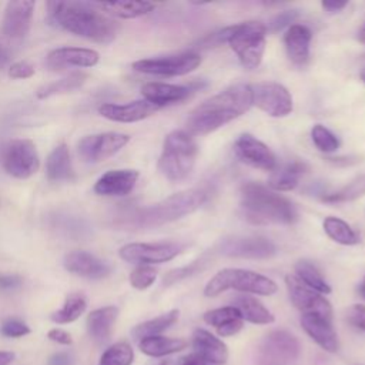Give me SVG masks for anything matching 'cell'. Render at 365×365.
Listing matches in <instances>:
<instances>
[{
	"mask_svg": "<svg viewBox=\"0 0 365 365\" xmlns=\"http://www.w3.org/2000/svg\"><path fill=\"white\" fill-rule=\"evenodd\" d=\"M47 10V19L51 24L98 44H110L120 29L96 3L48 1Z\"/></svg>",
	"mask_w": 365,
	"mask_h": 365,
	"instance_id": "1",
	"label": "cell"
},
{
	"mask_svg": "<svg viewBox=\"0 0 365 365\" xmlns=\"http://www.w3.org/2000/svg\"><path fill=\"white\" fill-rule=\"evenodd\" d=\"M251 106V86L244 83L232 84L200 103L188 114L185 131L191 135L210 134L245 114Z\"/></svg>",
	"mask_w": 365,
	"mask_h": 365,
	"instance_id": "2",
	"label": "cell"
},
{
	"mask_svg": "<svg viewBox=\"0 0 365 365\" xmlns=\"http://www.w3.org/2000/svg\"><path fill=\"white\" fill-rule=\"evenodd\" d=\"M207 201V192L202 188H190L167 198L115 215L113 224L124 230H148L155 228L197 211Z\"/></svg>",
	"mask_w": 365,
	"mask_h": 365,
	"instance_id": "3",
	"label": "cell"
},
{
	"mask_svg": "<svg viewBox=\"0 0 365 365\" xmlns=\"http://www.w3.org/2000/svg\"><path fill=\"white\" fill-rule=\"evenodd\" d=\"M240 207L244 218L255 225H289L298 220V212L287 197L255 181L241 185Z\"/></svg>",
	"mask_w": 365,
	"mask_h": 365,
	"instance_id": "4",
	"label": "cell"
},
{
	"mask_svg": "<svg viewBox=\"0 0 365 365\" xmlns=\"http://www.w3.org/2000/svg\"><path fill=\"white\" fill-rule=\"evenodd\" d=\"M267 26L257 20L241 21L212 34V43H227L245 70H255L264 57Z\"/></svg>",
	"mask_w": 365,
	"mask_h": 365,
	"instance_id": "5",
	"label": "cell"
},
{
	"mask_svg": "<svg viewBox=\"0 0 365 365\" xmlns=\"http://www.w3.org/2000/svg\"><path fill=\"white\" fill-rule=\"evenodd\" d=\"M198 145L185 130L171 131L163 144L158 158V171L171 182H180L188 178L195 167Z\"/></svg>",
	"mask_w": 365,
	"mask_h": 365,
	"instance_id": "6",
	"label": "cell"
},
{
	"mask_svg": "<svg viewBox=\"0 0 365 365\" xmlns=\"http://www.w3.org/2000/svg\"><path fill=\"white\" fill-rule=\"evenodd\" d=\"M235 289L244 294L272 295L278 285L271 278L244 268H222L220 269L204 288L205 297H217L224 291Z\"/></svg>",
	"mask_w": 365,
	"mask_h": 365,
	"instance_id": "7",
	"label": "cell"
},
{
	"mask_svg": "<svg viewBox=\"0 0 365 365\" xmlns=\"http://www.w3.org/2000/svg\"><path fill=\"white\" fill-rule=\"evenodd\" d=\"M0 164L3 170L19 180H26L37 173L40 158L36 145L27 138H13L0 147Z\"/></svg>",
	"mask_w": 365,
	"mask_h": 365,
	"instance_id": "8",
	"label": "cell"
},
{
	"mask_svg": "<svg viewBox=\"0 0 365 365\" xmlns=\"http://www.w3.org/2000/svg\"><path fill=\"white\" fill-rule=\"evenodd\" d=\"M257 355L259 365H295L301 355V344L294 334L274 329L262 338Z\"/></svg>",
	"mask_w": 365,
	"mask_h": 365,
	"instance_id": "9",
	"label": "cell"
},
{
	"mask_svg": "<svg viewBox=\"0 0 365 365\" xmlns=\"http://www.w3.org/2000/svg\"><path fill=\"white\" fill-rule=\"evenodd\" d=\"M201 64V56L197 53H181L174 56H163V57H151L143 58L133 63V68L135 71L161 76V77H177L185 76Z\"/></svg>",
	"mask_w": 365,
	"mask_h": 365,
	"instance_id": "10",
	"label": "cell"
},
{
	"mask_svg": "<svg viewBox=\"0 0 365 365\" xmlns=\"http://www.w3.org/2000/svg\"><path fill=\"white\" fill-rule=\"evenodd\" d=\"M184 245L174 241L160 242H130L120 248L118 255L123 261L137 265L161 264L174 259Z\"/></svg>",
	"mask_w": 365,
	"mask_h": 365,
	"instance_id": "11",
	"label": "cell"
},
{
	"mask_svg": "<svg viewBox=\"0 0 365 365\" xmlns=\"http://www.w3.org/2000/svg\"><path fill=\"white\" fill-rule=\"evenodd\" d=\"M252 91V106L271 117H287L292 113V96L287 87L275 81H261L250 84Z\"/></svg>",
	"mask_w": 365,
	"mask_h": 365,
	"instance_id": "12",
	"label": "cell"
},
{
	"mask_svg": "<svg viewBox=\"0 0 365 365\" xmlns=\"http://www.w3.org/2000/svg\"><path fill=\"white\" fill-rule=\"evenodd\" d=\"M218 252L230 258L265 259L277 254V247L272 241L262 235H234L220 241Z\"/></svg>",
	"mask_w": 365,
	"mask_h": 365,
	"instance_id": "13",
	"label": "cell"
},
{
	"mask_svg": "<svg viewBox=\"0 0 365 365\" xmlns=\"http://www.w3.org/2000/svg\"><path fill=\"white\" fill-rule=\"evenodd\" d=\"M130 141V135L123 133H100L86 135L78 141L77 151L86 163H100L124 148Z\"/></svg>",
	"mask_w": 365,
	"mask_h": 365,
	"instance_id": "14",
	"label": "cell"
},
{
	"mask_svg": "<svg viewBox=\"0 0 365 365\" xmlns=\"http://www.w3.org/2000/svg\"><path fill=\"white\" fill-rule=\"evenodd\" d=\"M285 285L289 299L297 309L302 314H314L332 321V307L322 294L307 287L294 274L285 277Z\"/></svg>",
	"mask_w": 365,
	"mask_h": 365,
	"instance_id": "15",
	"label": "cell"
},
{
	"mask_svg": "<svg viewBox=\"0 0 365 365\" xmlns=\"http://www.w3.org/2000/svg\"><path fill=\"white\" fill-rule=\"evenodd\" d=\"M235 155L245 164L264 171H274L278 165L272 150L257 137L244 133L234 143Z\"/></svg>",
	"mask_w": 365,
	"mask_h": 365,
	"instance_id": "16",
	"label": "cell"
},
{
	"mask_svg": "<svg viewBox=\"0 0 365 365\" xmlns=\"http://www.w3.org/2000/svg\"><path fill=\"white\" fill-rule=\"evenodd\" d=\"M36 3L30 0H14L6 4L3 16V34L11 40L23 38L31 27Z\"/></svg>",
	"mask_w": 365,
	"mask_h": 365,
	"instance_id": "17",
	"label": "cell"
},
{
	"mask_svg": "<svg viewBox=\"0 0 365 365\" xmlns=\"http://www.w3.org/2000/svg\"><path fill=\"white\" fill-rule=\"evenodd\" d=\"M46 224L56 235L71 241H83L93 235V227L88 220L66 211H54L48 214L46 217Z\"/></svg>",
	"mask_w": 365,
	"mask_h": 365,
	"instance_id": "18",
	"label": "cell"
},
{
	"mask_svg": "<svg viewBox=\"0 0 365 365\" xmlns=\"http://www.w3.org/2000/svg\"><path fill=\"white\" fill-rule=\"evenodd\" d=\"M98 60L100 54L91 48L58 47L47 54L46 66L53 71H60L68 67H93Z\"/></svg>",
	"mask_w": 365,
	"mask_h": 365,
	"instance_id": "19",
	"label": "cell"
},
{
	"mask_svg": "<svg viewBox=\"0 0 365 365\" xmlns=\"http://www.w3.org/2000/svg\"><path fill=\"white\" fill-rule=\"evenodd\" d=\"M64 268L78 277L87 278V279H101L106 278L111 268L107 262L100 259L91 252L87 251H71L68 252L63 259Z\"/></svg>",
	"mask_w": 365,
	"mask_h": 365,
	"instance_id": "20",
	"label": "cell"
},
{
	"mask_svg": "<svg viewBox=\"0 0 365 365\" xmlns=\"http://www.w3.org/2000/svg\"><path fill=\"white\" fill-rule=\"evenodd\" d=\"M138 180V171L130 168L110 170L94 184V192L104 197H124L133 191Z\"/></svg>",
	"mask_w": 365,
	"mask_h": 365,
	"instance_id": "21",
	"label": "cell"
},
{
	"mask_svg": "<svg viewBox=\"0 0 365 365\" xmlns=\"http://www.w3.org/2000/svg\"><path fill=\"white\" fill-rule=\"evenodd\" d=\"M158 110L147 100H134L125 104L106 103L98 107V114L104 118L115 123H137L141 121Z\"/></svg>",
	"mask_w": 365,
	"mask_h": 365,
	"instance_id": "22",
	"label": "cell"
},
{
	"mask_svg": "<svg viewBox=\"0 0 365 365\" xmlns=\"http://www.w3.org/2000/svg\"><path fill=\"white\" fill-rule=\"evenodd\" d=\"M299 322L302 329L307 332V335L314 342H317L324 351L331 354L338 351L339 341L331 319H327L314 314H302Z\"/></svg>",
	"mask_w": 365,
	"mask_h": 365,
	"instance_id": "23",
	"label": "cell"
},
{
	"mask_svg": "<svg viewBox=\"0 0 365 365\" xmlns=\"http://www.w3.org/2000/svg\"><path fill=\"white\" fill-rule=\"evenodd\" d=\"M311 30L304 24H291L284 34V46L289 61L297 67H305L309 61Z\"/></svg>",
	"mask_w": 365,
	"mask_h": 365,
	"instance_id": "24",
	"label": "cell"
},
{
	"mask_svg": "<svg viewBox=\"0 0 365 365\" xmlns=\"http://www.w3.org/2000/svg\"><path fill=\"white\" fill-rule=\"evenodd\" d=\"M192 93L190 86H180V84H170V83H160L151 81L145 83L141 87V94L144 100L154 104L155 107H164L168 104L180 103L185 100Z\"/></svg>",
	"mask_w": 365,
	"mask_h": 365,
	"instance_id": "25",
	"label": "cell"
},
{
	"mask_svg": "<svg viewBox=\"0 0 365 365\" xmlns=\"http://www.w3.org/2000/svg\"><path fill=\"white\" fill-rule=\"evenodd\" d=\"M194 352L212 365H222L228 359L227 345L207 329L197 328L192 332Z\"/></svg>",
	"mask_w": 365,
	"mask_h": 365,
	"instance_id": "26",
	"label": "cell"
},
{
	"mask_svg": "<svg viewBox=\"0 0 365 365\" xmlns=\"http://www.w3.org/2000/svg\"><path fill=\"white\" fill-rule=\"evenodd\" d=\"M202 319L205 324L214 327L220 336H232L244 327L241 314L232 305L210 309L202 315Z\"/></svg>",
	"mask_w": 365,
	"mask_h": 365,
	"instance_id": "27",
	"label": "cell"
},
{
	"mask_svg": "<svg viewBox=\"0 0 365 365\" xmlns=\"http://www.w3.org/2000/svg\"><path fill=\"white\" fill-rule=\"evenodd\" d=\"M46 175L48 181L61 182L73 181L76 178L74 167L71 163V155L68 145L61 143L53 148L46 160Z\"/></svg>",
	"mask_w": 365,
	"mask_h": 365,
	"instance_id": "28",
	"label": "cell"
},
{
	"mask_svg": "<svg viewBox=\"0 0 365 365\" xmlns=\"http://www.w3.org/2000/svg\"><path fill=\"white\" fill-rule=\"evenodd\" d=\"M307 168V164L299 160L288 161L279 167L277 165L268 180V188L277 192L294 190L298 185L301 177L305 174Z\"/></svg>",
	"mask_w": 365,
	"mask_h": 365,
	"instance_id": "29",
	"label": "cell"
},
{
	"mask_svg": "<svg viewBox=\"0 0 365 365\" xmlns=\"http://www.w3.org/2000/svg\"><path fill=\"white\" fill-rule=\"evenodd\" d=\"M232 307L238 309L241 318L247 322L257 324V325H267L274 322V314L255 297L248 294L235 295L232 299Z\"/></svg>",
	"mask_w": 365,
	"mask_h": 365,
	"instance_id": "30",
	"label": "cell"
},
{
	"mask_svg": "<svg viewBox=\"0 0 365 365\" xmlns=\"http://www.w3.org/2000/svg\"><path fill=\"white\" fill-rule=\"evenodd\" d=\"M118 317V308L108 305L91 311L87 317V329L96 342H104L110 338L113 325Z\"/></svg>",
	"mask_w": 365,
	"mask_h": 365,
	"instance_id": "31",
	"label": "cell"
},
{
	"mask_svg": "<svg viewBox=\"0 0 365 365\" xmlns=\"http://www.w3.org/2000/svg\"><path fill=\"white\" fill-rule=\"evenodd\" d=\"M187 341L184 338H170V336H150L138 341V348L143 354L153 356V358H161L165 355H171L175 352L182 351L187 348Z\"/></svg>",
	"mask_w": 365,
	"mask_h": 365,
	"instance_id": "32",
	"label": "cell"
},
{
	"mask_svg": "<svg viewBox=\"0 0 365 365\" xmlns=\"http://www.w3.org/2000/svg\"><path fill=\"white\" fill-rule=\"evenodd\" d=\"M88 76L83 71H73L56 81L47 83L44 86H41L37 91H36V97L38 100H44L53 96H58V94H66V93H71L80 87H83V84L87 81Z\"/></svg>",
	"mask_w": 365,
	"mask_h": 365,
	"instance_id": "33",
	"label": "cell"
},
{
	"mask_svg": "<svg viewBox=\"0 0 365 365\" xmlns=\"http://www.w3.org/2000/svg\"><path fill=\"white\" fill-rule=\"evenodd\" d=\"M100 10L118 17V19H135L148 14L155 7L150 1H110V3H96Z\"/></svg>",
	"mask_w": 365,
	"mask_h": 365,
	"instance_id": "34",
	"label": "cell"
},
{
	"mask_svg": "<svg viewBox=\"0 0 365 365\" xmlns=\"http://www.w3.org/2000/svg\"><path fill=\"white\" fill-rule=\"evenodd\" d=\"M178 315H180L178 309H171L165 314H161V315L153 318V319L138 324L137 327L133 328L131 334L138 341H141L144 338H150V336H157L161 332H164L165 329H168L171 325H174L178 319Z\"/></svg>",
	"mask_w": 365,
	"mask_h": 365,
	"instance_id": "35",
	"label": "cell"
},
{
	"mask_svg": "<svg viewBox=\"0 0 365 365\" xmlns=\"http://www.w3.org/2000/svg\"><path fill=\"white\" fill-rule=\"evenodd\" d=\"M325 234L335 242L341 245H356L359 244V235L354 228L338 217H327L322 222Z\"/></svg>",
	"mask_w": 365,
	"mask_h": 365,
	"instance_id": "36",
	"label": "cell"
},
{
	"mask_svg": "<svg viewBox=\"0 0 365 365\" xmlns=\"http://www.w3.org/2000/svg\"><path fill=\"white\" fill-rule=\"evenodd\" d=\"M295 277L299 278L307 287H309L311 289L327 295L331 292V287L329 284L324 279L322 274L319 272V269L315 267V264H312L308 259H299L295 264Z\"/></svg>",
	"mask_w": 365,
	"mask_h": 365,
	"instance_id": "37",
	"label": "cell"
},
{
	"mask_svg": "<svg viewBox=\"0 0 365 365\" xmlns=\"http://www.w3.org/2000/svg\"><path fill=\"white\" fill-rule=\"evenodd\" d=\"M86 308H87L86 297L80 292H74L66 298L63 307L54 311L50 318L53 322H57V324H70L78 319L81 314L86 311Z\"/></svg>",
	"mask_w": 365,
	"mask_h": 365,
	"instance_id": "38",
	"label": "cell"
},
{
	"mask_svg": "<svg viewBox=\"0 0 365 365\" xmlns=\"http://www.w3.org/2000/svg\"><path fill=\"white\" fill-rule=\"evenodd\" d=\"M365 195V174L356 175L349 182H346L339 190L322 195V201L328 204H339V202H348L354 201L359 197Z\"/></svg>",
	"mask_w": 365,
	"mask_h": 365,
	"instance_id": "39",
	"label": "cell"
},
{
	"mask_svg": "<svg viewBox=\"0 0 365 365\" xmlns=\"http://www.w3.org/2000/svg\"><path fill=\"white\" fill-rule=\"evenodd\" d=\"M133 359L134 352L130 344L117 342L104 351L100 359V365H131Z\"/></svg>",
	"mask_w": 365,
	"mask_h": 365,
	"instance_id": "40",
	"label": "cell"
},
{
	"mask_svg": "<svg viewBox=\"0 0 365 365\" xmlns=\"http://www.w3.org/2000/svg\"><path fill=\"white\" fill-rule=\"evenodd\" d=\"M311 138L315 147L322 153H335L339 148V138L322 124H315L311 128Z\"/></svg>",
	"mask_w": 365,
	"mask_h": 365,
	"instance_id": "41",
	"label": "cell"
},
{
	"mask_svg": "<svg viewBox=\"0 0 365 365\" xmlns=\"http://www.w3.org/2000/svg\"><path fill=\"white\" fill-rule=\"evenodd\" d=\"M210 262V258H207V255H202L200 258H197L195 261H192L190 265H185V267H180V268H175V269H171L168 271L164 278H163V285L165 287H170V285H174L175 282H180L194 274H197L198 271H201L207 264Z\"/></svg>",
	"mask_w": 365,
	"mask_h": 365,
	"instance_id": "42",
	"label": "cell"
},
{
	"mask_svg": "<svg viewBox=\"0 0 365 365\" xmlns=\"http://www.w3.org/2000/svg\"><path fill=\"white\" fill-rule=\"evenodd\" d=\"M157 278V269L151 265H138L130 274V284L135 289H147L150 288Z\"/></svg>",
	"mask_w": 365,
	"mask_h": 365,
	"instance_id": "43",
	"label": "cell"
},
{
	"mask_svg": "<svg viewBox=\"0 0 365 365\" xmlns=\"http://www.w3.org/2000/svg\"><path fill=\"white\" fill-rule=\"evenodd\" d=\"M0 334L7 338H20L30 334V328L19 318H7L0 325Z\"/></svg>",
	"mask_w": 365,
	"mask_h": 365,
	"instance_id": "44",
	"label": "cell"
},
{
	"mask_svg": "<svg viewBox=\"0 0 365 365\" xmlns=\"http://www.w3.org/2000/svg\"><path fill=\"white\" fill-rule=\"evenodd\" d=\"M346 321L356 329L365 332V305L354 304L346 309Z\"/></svg>",
	"mask_w": 365,
	"mask_h": 365,
	"instance_id": "45",
	"label": "cell"
},
{
	"mask_svg": "<svg viewBox=\"0 0 365 365\" xmlns=\"http://www.w3.org/2000/svg\"><path fill=\"white\" fill-rule=\"evenodd\" d=\"M7 74H9V77L16 78V80L30 78L31 76H34V66L30 64L29 61L20 60V61H16L10 66Z\"/></svg>",
	"mask_w": 365,
	"mask_h": 365,
	"instance_id": "46",
	"label": "cell"
},
{
	"mask_svg": "<svg viewBox=\"0 0 365 365\" xmlns=\"http://www.w3.org/2000/svg\"><path fill=\"white\" fill-rule=\"evenodd\" d=\"M295 17H297V13H295V11H291V10H287V11H284V13L278 14V16L271 21V30H274V31L281 30V29L285 27L287 24L292 23V21L295 20Z\"/></svg>",
	"mask_w": 365,
	"mask_h": 365,
	"instance_id": "47",
	"label": "cell"
},
{
	"mask_svg": "<svg viewBox=\"0 0 365 365\" xmlns=\"http://www.w3.org/2000/svg\"><path fill=\"white\" fill-rule=\"evenodd\" d=\"M48 339L57 342V344H61V345H70L73 342L71 339V335L64 331V329H60V328H54V329H50L48 334H47Z\"/></svg>",
	"mask_w": 365,
	"mask_h": 365,
	"instance_id": "48",
	"label": "cell"
},
{
	"mask_svg": "<svg viewBox=\"0 0 365 365\" xmlns=\"http://www.w3.org/2000/svg\"><path fill=\"white\" fill-rule=\"evenodd\" d=\"M21 284V278L14 274H7V275H0V289H11L16 288Z\"/></svg>",
	"mask_w": 365,
	"mask_h": 365,
	"instance_id": "49",
	"label": "cell"
},
{
	"mask_svg": "<svg viewBox=\"0 0 365 365\" xmlns=\"http://www.w3.org/2000/svg\"><path fill=\"white\" fill-rule=\"evenodd\" d=\"M322 9L327 13H339L341 10H344L348 6V1H322L321 3Z\"/></svg>",
	"mask_w": 365,
	"mask_h": 365,
	"instance_id": "50",
	"label": "cell"
},
{
	"mask_svg": "<svg viewBox=\"0 0 365 365\" xmlns=\"http://www.w3.org/2000/svg\"><path fill=\"white\" fill-rule=\"evenodd\" d=\"M180 365H212L210 362H207L204 358H201L198 354L192 352L190 355H187L185 358H182Z\"/></svg>",
	"mask_w": 365,
	"mask_h": 365,
	"instance_id": "51",
	"label": "cell"
},
{
	"mask_svg": "<svg viewBox=\"0 0 365 365\" xmlns=\"http://www.w3.org/2000/svg\"><path fill=\"white\" fill-rule=\"evenodd\" d=\"M70 362H71V359H70L68 354L58 352L50 358L48 365H70Z\"/></svg>",
	"mask_w": 365,
	"mask_h": 365,
	"instance_id": "52",
	"label": "cell"
},
{
	"mask_svg": "<svg viewBox=\"0 0 365 365\" xmlns=\"http://www.w3.org/2000/svg\"><path fill=\"white\" fill-rule=\"evenodd\" d=\"M13 359H14V354L13 352L0 351V365H10Z\"/></svg>",
	"mask_w": 365,
	"mask_h": 365,
	"instance_id": "53",
	"label": "cell"
},
{
	"mask_svg": "<svg viewBox=\"0 0 365 365\" xmlns=\"http://www.w3.org/2000/svg\"><path fill=\"white\" fill-rule=\"evenodd\" d=\"M9 60V53L6 51V48L0 44V67Z\"/></svg>",
	"mask_w": 365,
	"mask_h": 365,
	"instance_id": "54",
	"label": "cell"
},
{
	"mask_svg": "<svg viewBox=\"0 0 365 365\" xmlns=\"http://www.w3.org/2000/svg\"><path fill=\"white\" fill-rule=\"evenodd\" d=\"M358 40L362 43V44H365V24L359 29V31H358Z\"/></svg>",
	"mask_w": 365,
	"mask_h": 365,
	"instance_id": "55",
	"label": "cell"
},
{
	"mask_svg": "<svg viewBox=\"0 0 365 365\" xmlns=\"http://www.w3.org/2000/svg\"><path fill=\"white\" fill-rule=\"evenodd\" d=\"M359 294H361L362 298L365 299V277H364V279H362V282H361V285H359Z\"/></svg>",
	"mask_w": 365,
	"mask_h": 365,
	"instance_id": "56",
	"label": "cell"
},
{
	"mask_svg": "<svg viewBox=\"0 0 365 365\" xmlns=\"http://www.w3.org/2000/svg\"><path fill=\"white\" fill-rule=\"evenodd\" d=\"M151 365H167V362H165V361H155V362L151 364Z\"/></svg>",
	"mask_w": 365,
	"mask_h": 365,
	"instance_id": "57",
	"label": "cell"
},
{
	"mask_svg": "<svg viewBox=\"0 0 365 365\" xmlns=\"http://www.w3.org/2000/svg\"><path fill=\"white\" fill-rule=\"evenodd\" d=\"M361 78H362V81L365 83V67L361 70Z\"/></svg>",
	"mask_w": 365,
	"mask_h": 365,
	"instance_id": "58",
	"label": "cell"
}]
</instances>
